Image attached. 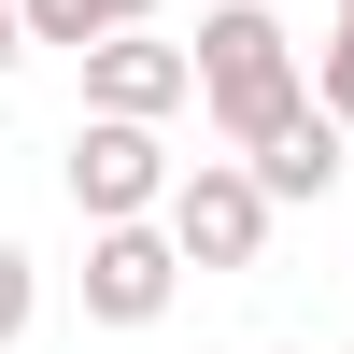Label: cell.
Listing matches in <instances>:
<instances>
[{"mask_svg":"<svg viewBox=\"0 0 354 354\" xmlns=\"http://www.w3.org/2000/svg\"><path fill=\"white\" fill-rule=\"evenodd\" d=\"M298 100H312V71H298V43H283V15L270 0H213V15H198V113H213V142L255 156Z\"/></svg>","mask_w":354,"mask_h":354,"instance_id":"1","label":"cell"},{"mask_svg":"<svg viewBox=\"0 0 354 354\" xmlns=\"http://www.w3.org/2000/svg\"><path fill=\"white\" fill-rule=\"evenodd\" d=\"M270 213H283V198H270V170H255L241 142L170 185V241H185L198 270H255V255H270Z\"/></svg>","mask_w":354,"mask_h":354,"instance_id":"2","label":"cell"},{"mask_svg":"<svg viewBox=\"0 0 354 354\" xmlns=\"http://www.w3.org/2000/svg\"><path fill=\"white\" fill-rule=\"evenodd\" d=\"M185 270H198V255L170 241V213H113V227H85V326H156V312L185 298Z\"/></svg>","mask_w":354,"mask_h":354,"instance_id":"3","label":"cell"},{"mask_svg":"<svg viewBox=\"0 0 354 354\" xmlns=\"http://www.w3.org/2000/svg\"><path fill=\"white\" fill-rule=\"evenodd\" d=\"M170 142H156V113H85L71 128V213L85 227H113V213H170Z\"/></svg>","mask_w":354,"mask_h":354,"instance_id":"4","label":"cell"},{"mask_svg":"<svg viewBox=\"0 0 354 354\" xmlns=\"http://www.w3.org/2000/svg\"><path fill=\"white\" fill-rule=\"evenodd\" d=\"M185 100H198V43H156L142 15L85 43V113H156V128H170Z\"/></svg>","mask_w":354,"mask_h":354,"instance_id":"5","label":"cell"},{"mask_svg":"<svg viewBox=\"0 0 354 354\" xmlns=\"http://www.w3.org/2000/svg\"><path fill=\"white\" fill-rule=\"evenodd\" d=\"M340 142H354L340 113H326V100H298V113H283L270 142H255V170H270V198H326V185H340Z\"/></svg>","mask_w":354,"mask_h":354,"instance_id":"6","label":"cell"},{"mask_svg":"<svg viewBox=\"0 0 354 354\" xmlns=\"http://www.w3.org/2000/svg\"><path fill=\"white\" fill-rule=\"evenodd\" d=\"M100 28H128V0H28V43H100Z\"/></svg>","mask_w":354,"mask_h":354,"instance_id":"7","label":"cell"},{"mask_svg":"<svg viewBox=\"0 0 354 354\" xmlns=\"http://www.w3.org/2000/svg\"><path fill=\"white\" fill-rule=\"evenodd\" d=\"M312 100H326L340 128H354V0L326 15V43H312Z\"/></svg>","mask_w":354,"mask_h":354,"instance_id":"8","label":"cell"},{"mask_svg":"<svg viewBox=\"0 0 354 354\" xmlns=\"http://www.w3.org/2000/svg\"><path fill=\"white\" fill-rule=\"evenodd\" d=\"M28 312H43V270H28V241H0V354L28 340Z\"/></svg>","mask_w":354,"mask_h":354,"instance_id":"9","label":"cell"},{"mask_svg":"<svg viewBox=\"0 0 354 354\" xmlns=\"http://www.w3.org/2000/svg\"><path fill=\"white\" fill-rule=\"evenodd\" d=\"M15 57H28V0H0V71H15Z\"/></svg>","mask_w":354,"mask_h":354,"instance_id":"10","label":"cell"},{"mask_svg":"<svg viewBox=\"0 0 354 354\" xmlns=\"http://www.w3.org/2000/svg\"><path fill=\"white\" fill-rule=\"evenodd\" d=\"M128 15H156V0H128Z\"/></svg>","mask_w":354,"mask_h":354,"instance_id":"11","label":"cell"}]
</instances>
